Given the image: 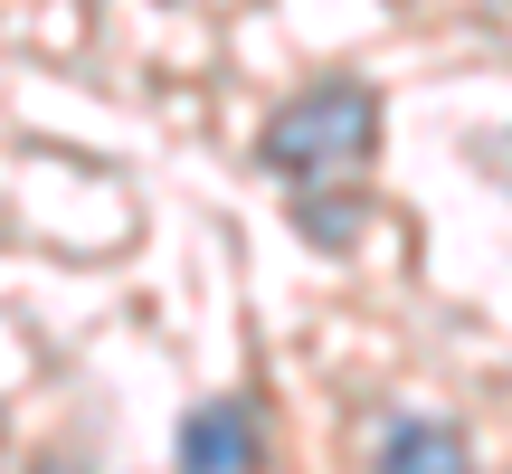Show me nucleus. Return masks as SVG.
Instances as JSON below:
<instances>
[{
  "label": "nucleus",
  "instance_id": "f257e3e1",
  "mask_svg": "<svg viewBox=\"0 0 512 474\" xmlns=\"http://www.w3.org/2000/svg\"><path fill=\"white\" fill-rule=\"evenodd\" d=\"M370 143H380V95L351 86V76H323V86H304L294 105L266 114L256 162L294 190H323V181H351L370 162Z\"/></svg>",
  "mask_w": 512,
  "mask_h": 474
},
{
  "label": "nucleus",
  "instance_id": "f03ea898",
  "mask_svg": "<svg viewBox=\"0 0 512 474\" xmlns=\"http://www.w3.org/2000/svg\"><path fill=\"white\" fill-rule=\"evenodd\" d=\"M181 465H200V474H238V465H256V418H247L238 399L190 408V418H181Z\"/></svg>",
  "mask_w": 512,
  "mask_h": 474
},
{
  "label": "nucleus",
  "instance_id": "7ed1b4c3",
  "mask_svg": "<svg viewBox=\"0 0 512 474\" xmlns=\"http://www.w3.org/2000/svg\"><path fill=\"white\" fill-rule=\"evenodd\" d=\"M380 465H408V474H437V465H465V437L437 418H399L380 437Z\"/></svg>",
  "mask_w": 512,
  "mask_h": 474
}]
</instances>
